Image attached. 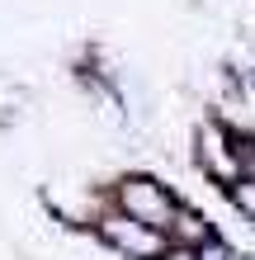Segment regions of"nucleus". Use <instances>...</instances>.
Returning <instances> with one entry per match:
<instances>
[{"instance_id":"f257e3e1","label":"nucleus","mask_w":255,"mask_h":260,"mask_svg":"<svg viewBox=\"0 0 255 260\" xmlns=\"http://www.w3.org/2000/svg\"><path fill=\"white\" fill-rule=\"evenodd\" d=\"M123 208L132 222H142L147 232H161V227H170V194L152 185V180H128L123 185Z\"/></svg>"},{"instance_id":"f03ea898","label":"nucleus","mask_w":255,"mask_h":260,"mask_svg":"<svg viewBox=\"0 0 255 260\" xmlns=\"http://www.w3.org/2000/svg\"><path fill=\"white\" fill-rule=\"evenodd\" d=\"M137 227H123V218H109V222H104V237H109L114 246L132 251V255H152L156 251V232H137Z\"/></svg>"}]
</instances>
